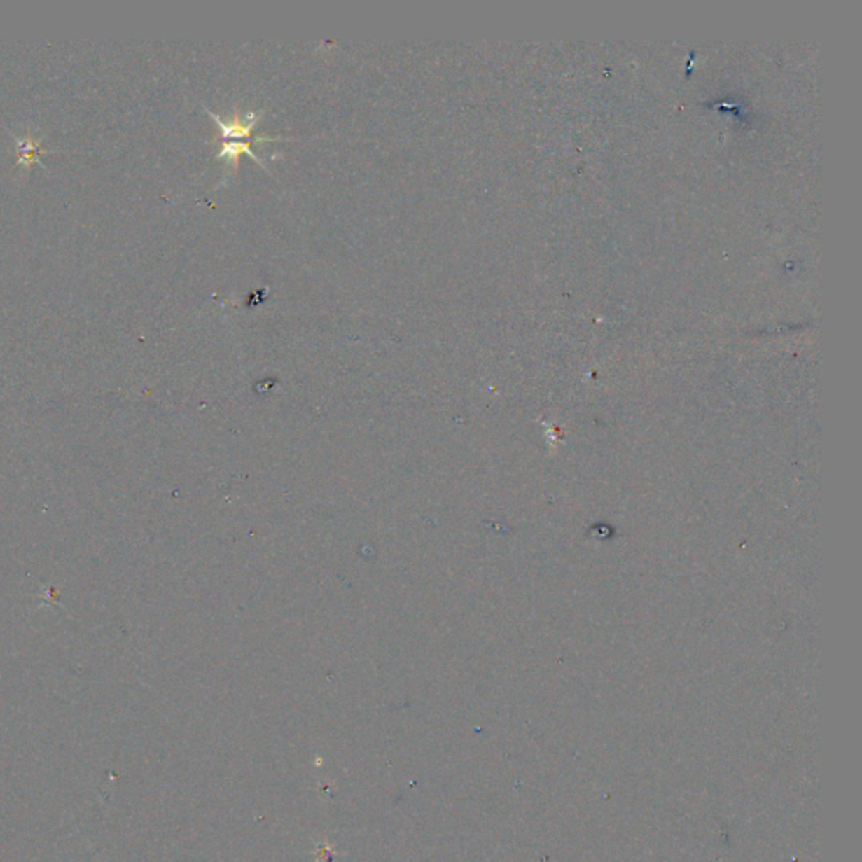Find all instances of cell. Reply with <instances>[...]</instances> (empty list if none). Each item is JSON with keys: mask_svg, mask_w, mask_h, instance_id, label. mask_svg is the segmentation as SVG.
I'll return each instance as SVG.
<instances>
[{"mask_svg": "<svg viewBox=\"0 0 862 862\" xmlns=\"http://www.w3.org/2000/svg\"><path fill=\"white\" fill-rule=\"evenodd\" d=\"M214 116L216 123H218L219 130H221V137L223 139H228V137H231V139H239V137H248L249 133H251L253 127L256 125V113H248L244 118H239L238 115H235V118L232 120H223L219 118L216 113H211Z\"/></svg>", "mask_w": 862, "mask_h": 862, "instance_id": "1", "label": "cell"}, {"mask_svg": "<svg viewBox=\"0 0 862 862\" xmlns=\"http://www.w3.org/2000/svg\"><path fill=\"white\" fill-rule=\"evenodd\" d=\"M239 153H246V155L251 157L253 160L258 162L260 165H263L260 162V159L255 155V153L251 152V147H249V144H243V141H228V144H223V147L219 150V157H228L229 160H238Z\"/></svg>", "mask_w": 862, "mask_h": 862, "instance_id": "2", "label": "cell"}]
</instances>
